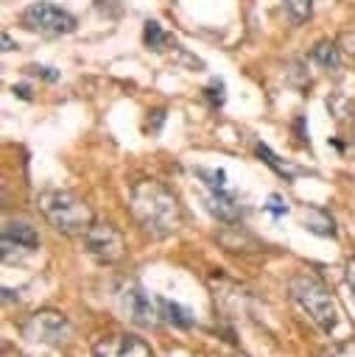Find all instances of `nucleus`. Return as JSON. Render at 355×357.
Returning <instances> with one entry per match:
<instances>
[{
	"instance_id": "obj_1",
	"label": "nucleus",
	"mask_w": 355,
	"mask_h": 357,
	"mask_svg": "<svg viewBox=\"0 0 355 357\" xmlns=\"http://www.w3.org/2000/svg\"><path fill=\"white\" fill-rule=\"evenodd\" d=\"M129 209L134 220L151 237H168L182 226V206L176 195L154 178H143L129 192Z\"/></svg>"
},
{
	"instance_id": "obj_2",
	"label": "nucleus",
	"mask_w": 355,
	"mask_h": 357,
	"mask_svg": "<svg viewBox=\"0 0 355 357\" xmlns=\"http://www.w3.org/2000/svg\"><path fill=\"white\" fill-rule=\"evenodd\" d=\"M39 209L45 215V220L64 234H84L95 218L92 209L87 206V201H81L75 192L70 190H48L39 195Z\"/></svg>"
},
{
	"instance_id": "obj_3",
	"label": "nucleus",
	"mask_w": 355,
	"mask_h": 357,
	"mask_svg": "<svg viewBox=\"0 0 355 357\" xmlns=\"http://www.w3.org/2000/svg\"><path fill=\"white\" fill-rule=\"evenodd\" d=\"M291 296L296 298V304L310 315L313 324H319L327 335L338 329L341 324V312L335 307V298L330 296V290L313 276V273H299L291 279Z\"/></svg>"
},
{
	"instance_id": "obj_4",
	"label": "nucleus",
	"mask_w": 355,
	"mask_h": 357,
	"mask_svg": "<svg viewBox=\"0 0 355 357\" xmlns=\"http://www.w3.org/2000/svg\"><path fill=\"white\" fill-rule=\"evenodd\" d=\"M20 20L28 31L42 33V36H61V33L75 31V17L53 3H31Z\"/></svg>"
},
{
	"instance_id": "obj_5",
	"label": "nucleus",
	"mask_w": 355,
	"mask_h": 357,
	"mask_svg": "<svg viewBox=\"0 0 355 357\" xmlns=\"http://www.w3.org/2000/svg\"><path fill=\"white\" fill-rule=\"evenodd\" d=\"M25 335L36 343H50V346H61L70 340L73 326L67 321L64 312L59 310H39L25 321Z\"/></svg>"
},
{
	"instance_id": "obj_6",
	"label": "nucleus",
	"mask_w": 355,
	"mask_h": 357,
	"mask_svg": "<svg viewBox=\"0 0 355 357\" xmlns=\"http://www.w3.org/2000/svg\"><path fill=\"white\" fill-rule=\"evenodd\" d=\"M84 248L89 257H95L98 262H117L126 248H123V234L112 226V223H101L95 220L84 234Z\"/></svg>"
},
{
	"instance_id": "obj_7",
	"label": "nucleus",
	"mask_w": 355,
	"mask_h": 357,
	"mask_svg": "<svg viewBox=\"0 0 355 357\" xmlns=\"http://www.w3.org/2000/svg\"><path fill=\"white\" fill-rule=\"evenodd\" d=\"M39 245V234L28 220H6L3 223V259L11 262L14 257H25Z\"/></svg>"
},
{
	"instance_id": "obj_8",
	"label": "nucleus",
	"mask_w": 355,
	"mask_h": 357,
	"mask_svg": "<svg viewBox=\"0 0 355 357\" xmlns=\"http://www.w3.org/2000/svg\"><path fill=\"white\" fill-rule=\"evenodd\" d=\"M95 357H154L151 346L134 335L112 332L95 340Z\"/></svg>"
},
{
	"instance_id": "obj_9",
	"label": "nucleus",
	"mask_w": 355,
	"mask_h": 357,
	"mask_svg": "<svg viewBox=\"0 0 355 357\" xmlns=\"http://www.w3.org/2000/svg\"><path fill=\"white\" fill-rule=\"evenodd\" d=\"M120 307L129 312V318L140 326H151L159 321V307H157V298H148L137 284H126L120 293Z\"/></svg>"
},
{
	"instance_id": "obj_10",
	"label": "nucleus",
	"mask_w": 355,
	"mask_h": 357,
	"mask_svg": "<svg viewBox=\"0 0 355 357\" xmlns=\"http://www.w3.org/2000/svg\"><path fill=\"white\" fill-rule=\"evenodd\" d=\"M207 209L221 220H238L240 218V204H238V195L229 190V184L207 187Z\"/></svg>"
},
{
	"instance_id": "obj_11",
	"label": "nucleus",
	"mask_w": 355,
	"mask_h": 357,
	"mask_svg": "<svg viewBox=\"0 0 355 357\" xmlns=\"http://www.w3.org/2000/svg\"><path fill=\"white\" fill-rule=\"evenodd\" d=\"M157 307H159V321L165 324H173L179 329H187L193 326V312L176 301H168V298H157Z\"/></svg>"
},
{
	"instance_id": "obj_12",
	"label": "nucleus",
	"mask_w": 355,
	"mask_h": 357,
	"mask_svg": "<svg viewBox=\"0 0 355 357\" xmlns=\"http://www.w3.org/2000/svg\"><path fill=\"white\" fill-rule=\"evenodd\" d=\"M310 59H313L319 67H324V70H335V67L341 64V53H338L335 42H319V45L310 50Z\"/></svg>"
},
{
	"instance_id": "obj_13",
	"label": "nucleus",
	"mask_w": 355,
	"mask_h": 357,
	"mask_svg": "<svg viewBox=\"0 0 355 357\" xmlns=\"http://www.w3.org/2000/svg\"><path fill=\"white\" fill-rule=\"evenodd\" d=\"M143 42L151 47V50H162L168 45V33L162 31V25L157 20H148L145 28H143Z\"/></svg>"
},
{
	"instance_id": "obj_14",
	"label": "nucleus",
	"mask_w": 355,
	"mask_h": 357,
	"mask_svg": "<svg viewBox=\"0 0 355 357\" xmlns=\"http://www.w3.org/2000/svg\"><path fill=\"white\" fill-rule=\"evenodd\" d=\"M288 14L294 17V22H305L313 14V0H282Z\"/></svg>"
},
{
	"instance_id": "obj_15",
	"label": "nucleus",
	"mask_w": 355,
	"mask_h": 357,
	"mask_svg": "<svg viewBox=\"0 0 355 357\" xmlns=\"http://www.w3.org/2000/svg\"><path fill=\"white\" fill-rule=\"evenodd\" d=\"M257 153H260V159H263L266 165H271L277 173H282V176H291V173H294V170H291L288 165H282V162H280V159H277V156H274V153H271L266 145H257Z\"/></svg>"
},
{
	"instance_id": "obj_16",
	"label": "nucleus",
	"mask_w": 355,
	"mask_h": 357,
	"mask_svg": "<svg viewBox=\"0 0 355 357\" xmlns=\"http://www.w3.org/2000/svg\"><path fill=\"white\" fill-rule=\"evenodd\" d=\"M266 212H271V218H282L288 212V201L282 195H268V201L263 204Z\"/></svg>"
},
{
	"instance_id": "obj_17",
	"label": "nucleus",
	"mask_w": 355,
	"mask_h": 357,
	"mask_svg": "<svg viewBox=\"0 0 355 357\" xmlns=\"http://www.w3.org/2000/svg\"><path fill=\"white\" fill-rule=\"evenodd\" d=\"M224 89H226V86H224V81H218V78H212V81H210V86H207L204 92H207V98H210V103H212V106H221V103H224V98H226V95H224Z\"/></svg>"
},
{
	"instance_id": "obj_18",
	"label": "nucleus",
	"mask_w": 355,
	"mask_h": 357,
	"mask_svg": "<svg viewBox=\"0 0 355 357\" xmlns=\"http://www.w3.org/2000/svg\"><path fill=\"white\" fill-rule=\"evenodd\" d=\"M324 357H355V340H344V343H335L324 351Z\"/></svg>"
},
{
	"instance_id": "obj_19",
	"label": "nucleus",
	"mask_w": 355,
	"mask_h": 357,
	"mask_svg": "<svg viewBox=\"0 0 355 357\" xmlns=\"http://www.w3.org/2000/svg\"><path fill=\"white\" fill-rule=\"evenodd\" d=\"M28 70H31L34 75H42L45 81H56V78H59V73H53L50 67H36V64H34V67H28Z\"/></svg>"
},
{
	"instance_id": "obj_20",
	"label": "nucleus",
	"mask_w": 355,
	"mask_h": 357,
	"mask_svg": "<svg viewBox=\"0 0 355 357\" xmlns=\"http://www.w3.org/2000/svg\"><path fill=\"white\" fill-rule=\"evenodd\" d=\"M344 276H347V284H349V290H352V296H355V259H349V262H347Z\"/></svg>"
},
{
	"instance_id": "obj_21",
	"label": "nucleus",
	"mask_w": 355,
	"mask_h": 357,
	"mask_svg": "<svg viewBox=\"0 0 355 357\" xmlns=\"http://www.w3.org/2000/svg\"><path fill=\"white\" fill-rule=\"evenodd\" d=\"M14 95H20V98H25V100L31 98V95H28V86H14Z\"/></svg>"
},
{
	"instance_id": "obj_22",
	"label": "nucleus",
	"mask_w": 355,
	"mask_h": 357,
	"mask_svg": "<svg viewBox=\"0 0 355 357\" xmlns=\"http://www.w3.org/2000/svg\"><path fill=\"white\" fill-rule=\"evenodd\" d=\"M3 45H6L3 50H14V42H11V36H8V33H3Z\"/></svg>"
}]
</instances>
